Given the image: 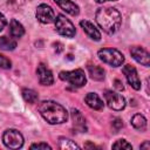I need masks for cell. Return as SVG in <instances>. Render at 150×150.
Wrapping results in <instances>:
<instances>
[{
  "label": "cell",
  "instance_id": "6da1fadb",
  "mask_svg": "<svg viewBox=\"0 0 150 150\" xmlns=\"http://www.w3.org/2000/svg\"><path fill=\"white\" fill-rule=\"evenodd\" d=\"M95 19L97 25L108 34L116 33L122 25L121 13L112 7L100 8L95 14Z\"/></svg>",
  "mask_w": 150,
  "mask_h": 150
},
{
  "label": "cell",
  "instance_id": "7a4b0ae2",
  "mask_svg": "<svg viewBox=\"0 0 150 150\" xmlns=\"http://www.w3.org/2000/svg\"><path fill=\"white\" fill-rule=\"evenodd\" d=\"M38 109L49 124H61L68 120V111L66 108L54 101H42Z\"/></svg>",
  "mask_w": 150,
  "mask_h": 150
},
{
  "label": "cell",
  "instance_id": "3957f363",
  "mask_svg": "<svg viewBox=\"0 0 150 150\" xmlns=\"http://www.w3.org/2000/svg\"><path fill=\"white\" fill-rule=\"evenodd\" d=\"M97 56L101 61L111 67H120L124 62L123 54L115 48H102L97 52Z\"/></svg>",
  "mask_w": 150,
  "mask_h": 150
},
{
  "label": "cell",
  "instance_id": "277c9868",
  "mask_svg": "<svg viewBox=\"0 0 150 150\" xmlns=\"http://www.w3.org/2000/svg\"><path fill=\"white\" fill-rule=\"evenodd\" d=\"M59 77L62 81L69 82L73 87H76V88L83 87L86 84V82H87L84 71L82 69H75V70H69V71H61L59 74Z\"/></svg>",
  "mask_w": 150,
  "mask_h": 150
},
{
  "label": "cell",
  "instance_id": "5b68a950",
  "mask_svg": "<svg viewBox=\"0 0 150 150\" xmlns=\"http://www.w3.org/2000/svg\"><path fill=\"white\" fill-rule=\"evenodd\" d=\"M55 29L60 35L66 38H74L76 34L75 26L71 23L69 19H67L62 14H59L55 18Z\"/></svg>",
  "mask_w": 150,
  "mask_h": 150
},
{
  "label": "cell",
  "instance_id": "8992f818",
  "mask_svg": "<svg viewBox=\"0 0 150 150\" xmlns=\"http://www.w3.org/2000/svg\"><path fill=\"white\" fill-rule=\"evenodd\" d=\"M2 142L9 149H20L23 145V136L16 129H7L2 135Z\"/></svg>",
  "mask_w": 150,
  "mask_h": 150
},
{
  "label": "cell",
  "instance_id": "52a82bcc",
  "mask_svg": "<svg viewBox=\"0 0 150 150\" xmlns=\"http://www.w3.org/2000/svg\"><path fill=\"white\" fill-rule=\"evenodd\" d=\"M104 100H105V103L108 104V107L112 110H116V111H121L125 108V100L124 97L121 95V94H117L112 90H105L104 91Z\"/></svg>",
  "mask_w": 150,
  "mask_h": 150
},
{
  "label": "cell",
  "instance_id": "ba28073f",
  "mask_svg": "<svg viewBox=\"0 0 150 150\" xmlns=\"http://www.w3.org/2000/svg\"><path fill=\"white\" fill-rule=\"evenodd\" d=\"M36 19L41 22V23H52L53 21H55V13L54 9L47 5V4H41L38 6L36 8Z\"/></svg>",
  "mask_w": 150,
  "mask_h": 150
},
{
  "label": "cell",
  "instance_id": "9c48e42d",
  "mask_svg": "<svg viewBox=\"0 0 150 150\" xmlns=\"http://www.w3.org/2000/svg\"><path fill=\"white\" fill-rule=\"evenodd\" d=\"M122 73L125 75V79L128 81V83L135 89V90H139L141 89V80L138 77L137 70L134 66L131 64H125L122 68Z\"/></svg>",
  "mask_w": 150,
  "mask_h": 150
},
{
  "label": "cell",
  "instance_id": "30bf717a",
  "mask_svg": "<svg viewBox=\"0 0 150 150\" xmlns=\"http://www.w3.org/2000/svg\"><path fill=\"white\" fill-rule=\"evenodd\" d=\"M130 54H131L132 59L135 61H137L138 63H141V64H143L145 67H149L150 66V55H149V53L144 48H142L139 46L131 47Z\"/></svg>",
  "mask_w": 150,
  "mask_h": 150
},
{
  "label": "cell",
  "instance_id": "8fae6325",
  "mask_svg": "<svg viewBox=\"0 0 150 150\" xmlns=\"http://www.w3.org/2000/svg\"><path fill=\"white\" fill-rule=\"evenodd\" d=\"M36 74H38V77H39V82H40L42 86H52V84H53V82H54L53 74H52L50 69H48V68L46 67V64L40 63V64L38 66Z\"/></svg>",
  "mask_w": 150,
  "mask_h": 150
},
{
  "label": "cell",
  "instance_id": "7c38bea8",
  "mask_svg": "<svg viewBox=\"0 0 150 150\" xmlns=\"http://www.w3.org/2000/svg\"><path fill=\"white\" fill-rule=\"evenodd\" d=\"M80 26L82 27L83 32L88 35V38H90L94 41H100L101 40V33L94 26V23H91L88 20H82V21H80Z\"/></svg>",
  "mask_w": 150,
  "mask_h": 150
},
{
  "label": "cell",
  "instance_id": "4fadbf2b",
  "mask_svg": "<svg viewBox=\"0 0 150 150\" xmlns=\"http://www.w3.org/2000/svg\"><path fill=\"white\" fill-rule=\"evenodd\" d=\"M70 114H71L74 128L80 132H86L87 131V124H86V118L83 117L82 112L77 109H71Z\"/></svg>",
  "mask_w": 150,
  "mask_h": 150
},
{
  "label": "cell",
  "instance_id": "5bb4252c",
  "mask_svg": "<svg viewBox=\"0 0 150 150\" xmlns=\"http://www.w3.org/2000/svg\"><path fill=\"white\" fill-rule=\"evenodd\" d=\"M54 2L56 5H59V7L61 9H63L66 13H68V14H70L73 16L77 15L80 13L79 6L75 2H73L71 0H54Z\"/></svg>",
  "mask_w": 150,
  "mask_h": 150
},
{
  "label": "cell",
  "instance_id": "9a60e30c",
  "mask_svg": "<svg viewBox=\"0 0 150 150\" xmlns=\"http://www.w3.org/2000/svg\"><path fill=\"white\" fill-rule=\"evenodd\" d=\"M84 102L87 105L94 110H101L103 108V101L100 98V96L95 93H88L84 96Z\"/></svg>",
  "mask_w": 150,
  "mask_h": 150
},
{
  "label": "cell",
  "instance_id": "2e32d148",
  "mask_svg": "<svg viewBox=\"0 0 150 150\" xmlns=\"http://www.w3.org/2000/svg\"><path fill=\"white\" fill-rule=\"evenodd\" d=\"M9 32L13 38H21L25 34V28L18 20L12 19L9 22Z\"/></svg>",
  "mask_w": 150,
  "mask_h": 150
},
{
  "label": "cell",
  "instance_id": "e0dca14e",
  "mask_svg": "<svg viewBox=\"0 0 150 150\" xmlns=\"http://www.w3.org/2000/svg\"><path fill=\"white\" fill-rule=\"evenodd\" d=\"M131 125L136 130L143 132V131L146 130V118L143 115H141V114H136L131 118Z\"/></svg>",
  "mask_w": 150,
  "mask_h": 150
},
{
  "label": "cell",
  "instance_id": "ac0fdd59",
  "mask_svg": "<svg viewBox=\"0 0 150 150\" xmlns=\"http://www.w3.org/2000/svg\"><path fill=\"white\" fill-rule=\"evenodd\" d=\"M89 75L95 81H103L104 80V70L100 66H88Z\"/></svg>",
  "mask_w": 150,
  "mask_h": 150
},
{
  "label": "cell",
  "instance_id": "d6986e66",
  "mask_svg": "<svg viewBox=\"0 0 150 150\" xmlns=\"http://www.w3.org/2000/svg\"><path fill=\"white\" fill-rule=\"evenodd\" d=\"M16 47V41L12 38L1 36L0 38V49L2 50H13Z\"/></svg>",
  "mask_w": 150,
  "mask_h": 150
},
{
  "label": "cell",
  "instance_id": "ffe728a7",
  "mask_svg": "<svg viewBox=\"0 0 150 150\" xmlns=\"http://www.w3.org/2000/svg\"><path fill=\"white\" fill-rule=\"evenodd\" d=\"M22 97H23V100L26 102L33 104V103H36V101L39 98V95H38V93L35 90L25 88V89H22Z\"/></svg>",
  "mask_w": 150,
  "mask_h": 150
},
{
  "label": "cell",
  "instance_id": "44dd1931",
  "mask_svg": "<svg viewBox=\"0 0 150 150\" xmlns=\"http://www.w3.org/2000/svg\"><path fill=\"white\" fill-rule=\"evenodd\" d=\"M59 146L60 149H80V146L71 139L69 138H66V137H60L59 138Z\"/></svg>",
  "mask_w": 150,
  "mask_h": 150
},
{
  "label": "cell",
  "instance_id": "7402d4cb",
  "mask_svg": "<svg viewBox=\"0 0 150 150\" xmlns=\"http://www.w3.org/2000/svg\"><path fill=\"white\" fill-rule=\"evenodd\" d=\"M112 149H132V145L125 139H118L112 144Z\"/></svg>",
  "mask_w": 150,
  "mask_h": 150
},
{
  "label": "cell",
  "instance_id": "603a6c76",
  "mask_svg": "<svg viewBox=\"0 0 150 150\" xmlns=\"http://www.w3.org/2000/svg\"><path fill=\"white\" fill-rule=\"evenodd\" d=\"M12 67V62L9 59H7L6 56L1 55L0 54V68H4V69H9Z\"/></svg>",
  "mask_w": 150,
  "mask_h": 150
},
{
  "label": "cell",
  "instance_id": "cb8c5ba5",
  "mask_svg": "<svg viewBox=\"0 0 150 150\" xmlns=\"http://www.w3.org/2000/svg\"><path fill=\"white\" fill-rule=\"evenodd\" d=\"M30 149H43V150H47V149H52V146L47 143H35V144H32L30 145Z\"/></svg>",
  "mask_w": 150,
  "mask_h": 150
},
{
  "label": "cell",
  "instance_id": "d4e9b609",
  "mask_svg": "<svg viewBox=\"0 0 150 150\" xmlns=\"http://www.w3.org/2000/svg\"><path fill=\"white\" fill-rule=\"evenodd\" d=\"M112 127L116 129V130H120L122 127H123V121L121 118H115L112 121Z\"/></svg>",
  "mask_w": 150,
  "mask_h": 150
},
{
  "label": "cell",
  "instance_id": "484cf974",
  "mask_svg": "<svg viewBox=\"0 0 150 150\" xmlns=\"http://www.w3.org/2000/svg\"><path fill=\"white\" fill-rule=\"evenodd\" d=\"M6 25H7V20L5 18V15L0 13V32L6 27Z\"/></svg>",
  "mask_w": 150,
  "mask_h": 150
},
{
  "label": "cell",
  "instance_id": "4316f807",
  "mask_svg": "<svg viewBox=\"0 0 150 150\" xmlns=\"http://www.w3.org/2000/svg\"><path fill=\"white\" fill-rule=\"evenodd\" d=\"M114 83H115V88H116V89H118L120 91L124 89V87H123V83H122L120 80H115V82H114Z\"/></svg>",
  "mask_w": 150,
  "mask_h": 150
},
{
  "label": "cell",
  "instance_id": "83f0119b",
  "mask_svg": "<svg viewBox=\"0 0 150 150\" xmlns=\"http://www.w3.org/2000/svg\"><path fill=\"white\" fill-rule=\"evenodd\" d=\"M139 148H141V149H150V143H149V141H145L143 144H141Z\"/></svg>",
  "mask_w": 150,
  "mask_h": 150
},
{
  "label": "cell",
  "instance_id": "f1b7e54d",
  "mask_svg": "<svg viewBox=\"0 0 150 150\" xmlns=\"http://www.w3.org/2000/svg\"><path fill=\"white\" fill-rule=\"evenodd\" d=\"M96 2H98V4H101V2H104V1H108V0H95ZM111 1H116V0H111Z\"/></svg>",
  "mask_w": 150,
  "mask_h": 150
}]
</instances>
